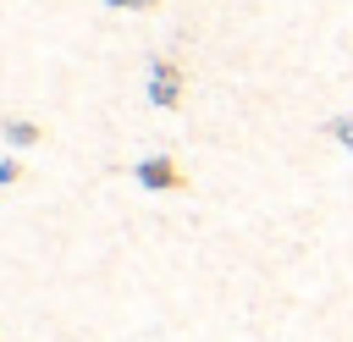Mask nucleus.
<instances>
[{
    "label": "nucleus",
    "instance_id": "1",
    "mask_svg": "<svg viewBox=\"0 0 353 342\" xmlns=\"http://www.w3.org/2000/svg\"><path fill=\"white\" fill-rule=\"evenodd\" d=\"M143 188H154V193H165V188H182V171H176V160H165V154H149V160H138V171H132Z\"/></svg>",
    "mask_w": 353,
    "mask_h": 342
},
{
    "label": "nucleus",
    "instance_id": "2",
    "mask_svg": "<svg viewBox=\"0 0 353 342\" xmlns=\"http://www.w3.org/2000/svg\"><path fill=\"white\" fill-rule=\"evenodd\" d=\"M149 99L154 105H176L182 99V72L171 61H154V83H149Z\"/></svg>",
    "mask_w": 353,
    "mask_h": 342
},
{
    "label": "nucleus",
    "instance_id": "3",
    "mask_svg": "<svg viewBox=\"0 0 353 342\" xmlns=\"http://www.w3.org/2000/svg\"><path fill=\"white\" fill-rule=\"evenodd\" d=\"M6 138H11L17 149H33V143L44 138V127H39V121H6Z\"/></svg>",
    "mask_w": 353,
    "mask_h": 342
},
{
    "label": "nucleus",
    "instance_id": "4",
    "mask_svg": "<svg viewBox=\"0 0 353 342\" xmlns=\"http://www.w3.org/2000/svg\"><path fill=\"white\" fill-rule=\"evenodd\" d=\"M331 132H336V138H342V143L353 149V121H347V116H342V121H331Z\"/></svg>",
    "mask_w": 353,
    "mask_h": 342
},
{
    "label": "nucleus",
    "instance_id": "5",
    "mask_svg": "<svg viewBox=\"0 0 353 342\" xmlns=\"http://www.w3.org/2000/svg\"><path fill=\"white\" fill-rule=\"evenodd\" d=\"M17 177H22V165L17 160H0V182H17Z\"/></svg>",
    "mask_w": 353,
    "mask_h": 342
},
{
    "label": "nucleus",
    "instance_id": "6",
    "mask_svg": "<svg viewBox=\"0 0 353 342\" xmlns=\"http://www.w3.org/2000/svg\"><path fill=\"white\" fill-rule=\"evenodd\" d=\"M105 6H154V0H105Z\"/></svg>",
    "mask_w": 353,
    "mask_h": 342
}]
</instances>
